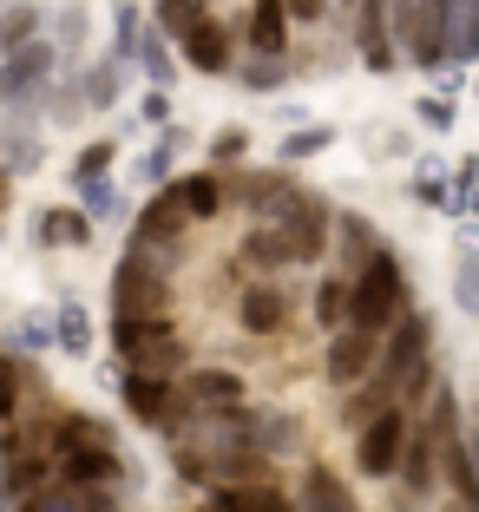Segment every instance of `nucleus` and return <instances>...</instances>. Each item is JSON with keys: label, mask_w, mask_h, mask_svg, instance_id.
Segmentation results:
<instances>
[{"label": "nucleus", "mask_w": 479, "mask_h": 512, "mask_svg": "<svg viewBox=\"0 0 479 512\" xmlns=\"http://www.w3.org/2000/svg\"><path fill=\"white\" fill-rule=\"evenodd\" d=\"M434 453H440L434 427H420V434L407 440V453H401V480H407V499H427V493H434Z\"/></svg>", "instance_id": "nucleus-17"}, {"label": "nucleus", "mask_w": 479, "mask_h": 512, "mask_svg": "<svg viewBox=\"0 0 479 512\" xmlns=\"http://www.w3.org/2000/svg\"><path fill=\"white\" fill-rule=\"evenodd\" d=\"M151 20H158L171 40H184V33L204 20V0H158V14H151Z\"/></svg>", "instance_id": "nucleus-27"}, {"label": "nucleus", "mask_w": 479, "mask_h": 512, "mask_svg": "<svg viewBox=\"0 0 479 512\" xmlns=\"http://www.w3.org/2000/svg\"><path fill=\"white\" fill-rule=\"evenodd\" d=\"M420 119L434 125V132H447L453 125V99H420Z\"/></svg>", "instance_id": "nucleus-39"}, {"label": "nucleus", "mask_w": 479, "mask_h": 512, "mask_svg": "<svg viewBox=\"0 0 479 512\" xmlns=\"http://www.w3.org/2000/svg\"><path fill=\"white\" fill-rule=\"evenodd\" d=\"M453 302H460L466 316H479V250L466 243V256H460V276H453Z\"/></svg>", "instance_id": "nucleus-31"}, {"label": "nucleus", "mask_w": 479, "mask_h": 512, "mask_svg": "<svg viewBox=\"0 0 479 512\" xmlns=\"http://www.w3.org/2000/svg\"><path fill=\"white\" fill-rule=\"evenodd\" d=\"M263 217H276V224L289 230V243H296V263H315V256L329 250V204L322 197H309V191H289L276 211H263Z\"/></svg>", "instance_id": "nucleus-6"}, {"label": "nucleus", "mask_w": 479, "mask_h": 512, "mask_svg": "<svg viewBox=\"0 0 479 512\" xmlns=\"http://www.w3.org/2000/svg\"><path fill=\"white\" fill-rule=\"evenodd\" d=\"M119 388H125V407H132V421H145V427H165L171 414H178V388H171L165 375H151V368H132Z\"/></svg>", "instance_id": "nucleus-8"}, {"label": "nucleus", "mask_w": 479, "mask_h": 512, "mask_svg": "<svg viewBox=\"0 0 479 512\" xmlns=\"http://www.w3.org/2000/svg\"><path fill=\"white\" fill-rule=\"evenodd\" d=\"M289 0H250V20H243V33H250L256 53H283L289 46Z\"/></svg>", "instance_id": "nucleus-12"}, {"label": "nucleus", "mask_w": 479, "mask_h": 512, "mask_svg": "<svg viewBox=\"0 0 479 512\" xmlns=\"http://www.w3.org/2000/svg\"><path fill=\"white\" fill-rule=\"evenodd\" d=\"M289 14H296V20H322V14H329V0H289Z\"/></svg>", "instance_id": "nucleus-40"}, {"label": "nucleus", "mask_w": 479, "mask_h": 512, "mask_svg": "<svg viewBox=\"0 0 479 512\" xmlns=\"http://www.w3.org/2000/svg\"><path fill=\"white\" fill-rule=\"evenodd\" d=\"M184 184V204H191V224H204V217L224 211V184H217V171H197V178H178Z\"/></svg>", "instance_id": "nucleus-20"}, {"label": "nucleus", "mask_w": 479, "mask_h": 512, "mask_svg": "<svg viewBox=\"0 0 479 512\" xmlns=\"http://www.w3.org/2000/svg\"><path fill=\"white\" fill-rule=\"evenodd\" d=\"M237 322H243V335H276L283 329V289L276 283H250L243 302H237Z\"/></svg>", "instance_id": "nucleus-15"}, {"label": "nucleus", "mask_w": 479, "mask_h": 512, "mask_svg": "<svg viewBox=\"0 0 479 512\" xmlns=\"http://www.w3.org/2000/svg\"><path fill=\"white\" fill-rule=\"evenodd\" d=\"M237 151H243V132H224L217 145H210V158H237Z\"/></svg>", "instance_id": "nucleus-41"}, {"label": "nucleus", "mask_w": 479, "mask_h": 512, "mask_svg": "<svg viewBox=\"0 0 479 512\" xmlns=\"http://www.w3.org/2000/svg\"><path fill=\"white\" fill-rule=\"evenodd\" d=\"M191 407L197 414H210V407H217V414H237L243 407V381L230 375V368H204V375H191Z\"/></svg>", "instance_id": "nucleus-16"}, {"label": "nucleus", "mask_w": 479, "mask_h": 512, "mask_svg": "<svg viewBox=\"0 0 479 512\" xmlns=\"http://www.w3.org/2000/svg\"><path fill=\"white\" fill-rule=\"evenodd\" d=\"M381 362V329H361V322H342L329 342V381L335 388H355V381H368V368Z\"/></svg>", "instance_id": "nucleus-7"}, {"label": "nucleus", "mask_w": 479, "mask_h": 512, "mask_svg": "<svg viewBox=\"0 0 479 512\" xmlns=\"http://www.w3.org/2000/svg\"><path fill=\"white\" fill-rule=\"evenodd\" d=\"M60 348H66V355H86V348H92V316L79 309L73 296L60 302Z\"/></svg>", "instance_id": "nucleus-26"}, {"label": "nucleus", "mask_w": 479, "mask_h": 512, "mask_svg": "<svg viewBox=\"0 0 479 512\" xmlns=\"http://www.w3.org/2000/svg\"><path fill=\"white\" fill-rule=\"evenodd\" d=\"M243 263H256V270H283V263H296V243H289V230L276 224V217H256V230L243 237Z\"/></svg>", "instance_id": "nucleus-13"}, {"label": "nucleus", "mask_w": 479, "mask_h": 512, "mask_svg": "<svg viewBox=\"0 0 479 512\" xmlns=\"http://www.w3.org/2000/svg\"><path fill=\"white\" fill-rule=\"evenodd\" d=\"M165 270H158V256H151V243H132L125 250V263L112 270V316H165Z\"/></svg>", "instance_id": "nucleus-3"}, {"label": "nucleus", "mask_w": 479, "mask_h": 512, "mask_svg": "<svg viewBox=\"0 0 479 512\" xmlns=\"http://www.w3.org/2000/svg\"><path fill=\"white\" fill-rule=\"evenodd\" d=\"M53 66H60V40L7 46V60H0V99L7 106H40L46 86H53Z\"/></svg>", "instance_id": "nucleus-4"}, {"label": "nucleus", "mask_w": 479, "mask_h": 512, "mask_svg": "<svg viewBox=\"0 0 479 512\" xmlns=\"http://www.w3.org/2000/svg\"><path fill=\"white\" fill-rule=\"evenodd\" d=\"M138 119H145V125H171V99H165V86H151V92H145Z\"/></svg>", "instance_id": "nucleus-37"}, {"label": "nucleus", "mask_w": 479, "mask_h": 512, "mask_svg": "<svg viewBox=\"0 0 479 512\" xmlns=\"http://www.w3.org/2000/svg\"><path fill=\"white\" fill-rule=\"evenodd\" d=\"M348 302H355V276H348V283H322V289H315V316L329 322V329H342Z\"/></svg>", "instance_id": "nucleus-28"}, {"label": "nucleus", "mask_w": 479, "mask_h": 512, "mask_svg": "<svg viewBox=\"0 0 479 512\" xmlns=\"http://www.w3.org/2000/svg\"><path fill=\"white\" fill-rule=\"evenodd\" d=\"M138 60H145V79H151V86H171V79H178V60H171V46H165V27H158V20H151L145 46H138Z\"/></svg>", "instance_id": "nucleus-21"}, {"label": "nucleus", "mask_w": 479, "mask_h": 512, "mask_svg": "<svg viewBox=\"0 0 479 512\" xmlns=\"http://www.w3.org/2000/svg\"><path fill=\"white\" fill-rule=\"evenodd\" d=\"M407 440H414V421H407L401 407H381L375 421L355 434V467L368 473V480H388V473H401Z\"/></svg>", "instance_id": "nucleus-5"}, {"label": "nucleus", "mask_w": 479, "mask_h": 512, "mask_svg": "<svg viewBox=\"0 0 479 512\" xmlns=\"http://www.w3.org/2000/svg\"><path fill=\"white\" fill-rule=\"evenodd\" d=\"M210 512H289V493H276L270 480H224L210 486Z\"/></svg>", "instance_id": "nucleus-11"}, {"label": "nucleus", "mask_w": 479, "mask_h": 512, "mask_svg": "<svg viewBox=\"0 0 479 512\" xmlns=\"http://www.w3.org/2000/svg\"><path fill=\"white\" fill-rule=\"evenodd\" d=\"M105 165H112V145H86L79 165H73V178H92V171H105Z\"/></svg>", "instance_id": "nucleus-38"}, {"label": "nucleus", "mask_w": 479, "mask_h": 512, "mask_svg": "<svg viewBox=\"0 0 479 512\" xmlns=\"http://www.w3.org/2000/svg\"><path fill=\"white\" fill-rule=\"evenodd\" d=\"M302 506H322V512H348V506H355V493H348V486L335 480L329 467H309V480H302Z\"/></svg>", "instance_id": "nucleus-19"}, {"label": "nucleus", "mask_w": 479, "mask_h": 512, "mask_svg": "<svg viewBox=\"0 0 479 512\" xmlns=\"http://www.w3.org/2000/svg\"><path fill=\"white\" fill-rule=\"evenodd\" d=\"M53 40H60V53H79L86 46V7H60L53 14Z\"/></svg>", "instance_id": "nucleus-34"}, {"label": "nucleus", "mask_w": 479, "mask_h": 512, "mask_svg": "<svg viewBox=\"0 0 479 512\" xmlns=\"http://www.w3.org/2000/svg\"><path fill=\"white\" fill-rule=\"evenodd\" d=\"M401 309H407V276H401V263H394L388 250H375L355 270L348 322H361V329H388V322H401Z\"/></svg>", "instance_id": "nucleus-1"}, {"label": "nucleus", "mask_w": 479, "mask_h": 512, "mask_svg": "<svg viewBox=\"0 0 479 512\" xmlns=\"http://www.w3.org/2000/svg\"><path fill=\"white\" fill-rule=\"evenodd\" d=\"M112 348L132 368H151V375H178L184 368V335L165 316H112Z\"/></svg>", "instance_id": "nucleus-2"}, {"label": "nucleus", "mask_w": 479, "mask_h": 512, "mask_svg": "<svg viewBox=\"0 0 479 512\" xmlns=\"http://www.w3.org/2000/svg\"><path fill=\"white\" fill-rule=\"evenodd\" d=\"M112 40H119V60H132L138 46H145V40H138V7H132V0L112 7Z\"/></svg>", "instance_id": "nucleus-35"}, {"label": "nucleus", "mask_w": 479, "mask_h": 512, "mask_svg": "<svg viewBox=\"0 0 479 512\" xmlns=\"http://www.w3.org/2000/svg\"><path fill=\"white\" fill-rule=\"evenodd\" d=\"M92 211H46L40 217V243H66V250H73V243H86L92 237Z\"/></svg>", "instance_id": "nucleus-22"}, {"label": "nucleus", "mask_w": 479, "mask_h": 512, "mask_svg": "<svg viewBox=\"0 0 479 512\" xmlns=\"http://www.w3.org/2000/svg\"><path fill=\"white\" fill-rule=\"evenodd\" d=\"M53 473H60V480H86V486H112V480H119L112 440H86V447H66V453H53Z\"/></svg>", "instance_id": "nucleus-10"}, {"label": "nucleus", "mask_w": 479, "mask_h": 512, "mask_svg": "<svg viewBox=\"0 0 479 512\" xmlns=\"http://www.w3.org/2000/svg\"><path fill=\"white\" fill-rule=\"evenodd\" d=\"M178 224H191V204H184V184H158L151 211L138 217V243H178Z\"/></svg>", "instance_id": "nucleus-9"}, {"label": "nucleus", "mask_w": 479, "mask_h": 512, "mask_svg": "<svg viewBox=\"0 0 479 512\" xmlns=\"http://www.w3.org/2000/svg\"><path fill=\"white\" fill-rule=\"evenodd\" d=\"M79 204H86L92 217H119V191H112L99 171H92V178H79Z\"/></svg>", "instance_id": "nucleus-32"}, {"label": "nucleus", "mask_w": 479, "mask_h": 512, "mask_svg": "<svg viewBox=\"0 0 479 512\" xmlns=\"http://www.w3.org/2000/svg\"><path fill=\"white\" fill-rule=\"evenodd\" d=\"M178 138H184L178 125H165V138L145 151V165H138V178H145V184H171V151H178Z\"/></svg>", "instance_id": "nucleus-29"}, {"label": "nucleus", "mask_w": 479, "mask_h": 512, "mask_svg": "<svg viewBox=\"0 0 479 512\" xmlns=\"http://www.w3.org/2000/svg\"><path fill=\"white\" fill-rule=\"evenodd\" d=\"M60 335V309H33V316H20V348H46Z\"/></svg>", "instance_id": "nucleus-33"}, {"label": "nucleus", "mask_w": 479, "mask_h": 512, "mask_svg": "<svg viewBox=\"0 0 479 512\" xmlns=\"http://www.w3.org/2000/svg\"><path fill=\"white\" fill-rule=\"evenodd\" d=\"M86 440H112V427L92 421V414H53V421H46V453L86 447Z\"/></svg>", "instance_id": "nucleus-18"}, {"label": "nucleus", "mask_w": 479, "mask_h": 512, "mask_svg": "<svg viewBox=\"0 0 479 512\" xmlns=\"http://www.w3.org/2000/svg\"><path fill=\"white\" fill-rule=\"evenodd\" d=\"M40 20H46V14H33V0H7V14H0V46L40 40Z\"/></svg>", "instance_id": "nucleus-23"}, {"label": "nucleus", "mask_w": 479, "mask_h": 512, "mask_svg": "<svg viewBox=\"0 0 479 512\" xmlns=\"http://www.w3.org/2000/svg\"><path fill=\"white\" fill-rule=\"evenodd\" d=\"M466 211H473V217H479V184H473V197H466Z\"/></svg>", "instance_id": "nucleus-43"}, {"label": "nucleus", "mask_w": 479, "mask_h": 512, "mask_svg": "<svg viewBox=\"0 0 479 512\" xmlns=\"http://www.w3.org/2000/svg\"><path fill=\"white\" fill-rule=\"evenodd\" d=\"M119 92H125L119 60H105V66H92V73H86V99H92V106H119Z\"/></svg>", "instance_id": "nucleus-30"}, {"label": "nucleus", "mask_w": 479, "mask_h": 512, "mask_svg": "<svg viewBox=\"0 0 479 512\" xmlns=\"http://www.w3.org/2000/svg\"><path fill=\"white\" fill-rule=\"evenodd\" d=\"M237 79H243L250 92H283V79H289V60H283V53H256V60L243 66Z\"/></svg>", "instance_id": "nucleus-25"}, {"label": "nucleus", "mask_w": 479, "mask_h": 512, "mask_svg": "<svg viewBox=\"0 0 479 512\" xmlns=\"http://www.w3.org/2000/svg\"><path fill=\"white\" fill-rule=\"evenodd\" d=\"M466 440H473V460H479V407H473V427H466Z\"/></svg>", "instance_id": "nucleus-42"}, {"label": "nucleus", "mask_w": 479, "mask_h": 512, "mask_svg": "<svg viewBox=\"0 0 479 512\" xmlns=\"http://www.w3.org/2000/svg\"><path fill=\"white\" fill-rule=\"evenodd\" d=\"M184 60H191L197 73H230V33L204 14L191 33H184Z\"/></svg>", "instance_id": "nucleus-14"}, {"label": "nucleus", "mask_w": 479, "mask_h": 512, "mask_svg": "<svg viewBox=\"0 0 479 512\" xmlns=\"http://www.w3.org/2000/svg\"><path fill=\"white\" fill-rule=\"evenodd\" d=\"M329 145H335V125H302V132H289L283 145H276V158L296 165V158H315V151H329Z\"/></svg>", "instance_id": "nucleus-24"}, {"label": "nucleus", "mask_w": 479, "mask_h": 512, "mask_svg": "<svg viewBox=\"0 0 479 512\" xmlns=\"http://www.w3.org/2000/svg\"><path fill=\"white\" fill-rule=\"evenodd\" d=\"M33 165H40V145H33L27 132H14V138H7V178H27Z\"/></svg>", "instance_id": "nucleus-36"}]
</instances>
